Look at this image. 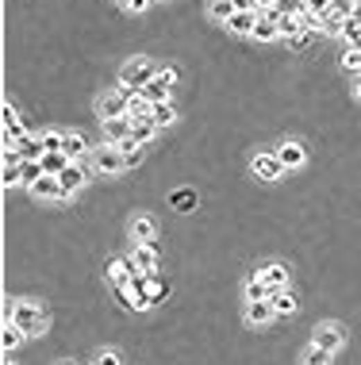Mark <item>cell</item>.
<instances>
[{
    "label": "cell",
    "mask_w": 361,
    "mask_h": 365,
    "mask_svg": "<svg viewBox=\"0 0 361 365\" xmlns=\"http://www.w3.org/2000/svg\"><path fill=\"white\" fill-rule=\"evenodd\" d=\"M8 319L16 327H24L27 334H39V331H47V323H50V312L42 304H31V300H19V304H12L8 307Z\"/></svg>",
    "instance_id": "obj_1"
},
{
    "label": "cell",
    "mask_w": 361,
    "mask_h": 365,
    "mask_svg": "<svg viewBox=\"0 0 361 365\" xmlns=\"http://www.w3.org/2000/svg\"><path fill=\"white\" fill-rule=\"evenodd\" d=\"M154 77L158 74L146 58H131V62H124V69H119V85H131V89H146Z\"/></svg>",
    "instance_id": "obj_2"
},
{
    "label": "cell",
    "mask_w": 361,
    "mask_h": 365,
    "mask_svg": "<svg viewBox=\"0 0 361 365\" xmlns=\"http://www.w3.org/2000/svg\"><path fill=\"white\" fill-rule=\"evenodd\" d=\"M92 166H96L100 173H119V169H127V158L115 142H104L100 150H92Z\"/></svg>",
    "instance_id": "obj_3"
},
{
    "label": "cell",
    "mask_w": 361,
    "mask_h": 365,
    "mask_svg": "<svg viewBox=\"0 0 361 365\" xmlns=\"http://www.w3.org/2000/svg\"><path fill=\"white\" fill-rule=\"evenodd\" d=\"M312 342H315V346H323V350H330V354H335V350L346 342V331H342L338 323H319V327H315V334H312Z\"/></svg>",
    "instance_id": "obj_4"
},
{
    "label": "cell",
    "mask_w": 361,
    "mask_h": 365,
    "mask_svg": "<svg viewBox=\"0 0 361 365\" xmlns=\"http://www.w3.org/2000/svg\"><path fill=\"white\" fill-rule=\"evenodd\" d=\"M135 277H139V266H135V262H127V257H115L112 266H108V281H112L115 289H127Z\"/></svg>",
    "instance_id": "obj_5"
},
{
    "label": "cell",
    "mask_w": 361,
    "mask_h": 365,
    "mask_svg": "<svg viewBox=\"0 0 361 365\" xmlns=\"http://www.w3.org/2000/svg\"><path fill=\"white\" fill-rule=\"evenodd\" d=\"M0 116H4V146H16V142L27 139V127L19 124V116L12 112V104H4V108H0Z\"/></svg>",
    "instance_id": "obj_6"
},
{
    "label": "cell",
    "mask_w": 361,
    "mask_h": 365,
    "mask_svg": "<svg viewBox=\"0 0 361 365\" xmlns=\"http://www.w3.org/2000/svg\"><path fill=\"white\" fill-rule=\"evenodd\" d=\"M273 154L280 158V166H285V169H300V166L308 162L304 146H300V142H292V139H288V142H280V146L273 150Z\"/></svg>",
    "instance_id": "obj_7"
},
{
    "label": "cell",
    "mask_w": 361,
    "mask_h": 365,
    "mask_svg": "<svg viewBox=\"0 0 361 365\" xmlns=\"http://www.w3.org/2000/svg\"><path fill=\"white\" fill-rule=\"evenodd\" d=\"M250 169H254L262 181H277L280 173H285V166H280V158L277 154H258L254 162H250Z\"/></svg>",
    "instance_id": "obj_8"
},
{
    "label": "cell",
    "mask_w": 361,
    "mask_h": 365,
    "mask_svg": "<svg viewBox=\"0 0 361 365\" xmlns=\"http://www.w3.org/2000/svg\"><path fill=\"white\" fill-rule=\"evenodd\" d=\"M31 192L39 200H66V189H62V181H58V177H50V173H42L39 181L31 185Z\"/></svg>",
    "instance_id": "obj_9"
},
{
    "label": "cell",
    "mask_w": 361,
    "mask_h": 365,
    "mask_svg": "<svg viewBox=\"0 0 361 365\" xmlns=\"http://www.w3.org/2000/svg\"><path fill=\"white\" fill-rule=\"evenodd\" d=\"M277 319V307H273V300H258V304H246V323L254 327H265Z\"/></svg>",
    "instance_id": "obj_10"
},
{
    "label": "cell",
    "mask_w": 361,
    "mask_h": 365,
    "mask_svg": "<svg viewBox=\"0 0 361 365\" xmlns=\"http://www.w3.org/2000/svg\"><path fill=\"white\" fill-rule=\"evenodd\" d=\"M131 262L139 266V273H158V250H154V242H139Z\"/></svg>",
    "instance_id": "obj_11"
},
{
    "label": "cell",
    "mask_w": 361,
    "mask_h": 365,
    "mask_svg": "<svg viewBox=\"0 0 361 365\" xmlns=\"http://www.w3.org/2000/svg\"><path fill=\"white\" fill-rule=\"evenodd\" d=\"M258 277H262V281L269 285L273 292H277V289H288V269L277 266V262H273V266H265V269H258Z\"/></svg>",
    "instance_id": "obj_12"
},
{
    "label": "cell",
    "mask_w": 361,
    "mask_h": 365,
    "mask_svg": "<svg viewBox=\"0 0 361 365\" xmlns=\"http://www.w3.org/2000/svg\"><path fill=\"white\" fill-rule=\"evenodd\" d=\"M154 235H158L154 219H150V216H135V223H131V239H135V246H139V242H154Z\"/></svg>",
    "instance_id": "obj_13"
},
{
    "label": "cell",
    "mask_w": 361,
    "mask_h": 365,
    "mask_svg": "<svg viewBox=\"0 0 361 365\" xmlns=\"http://www.w3.org/2000/svg\"><path fill=\"white\" fill-rule=\"evenodd\" d=\"M16 150H19V158H24V162H35V158H42V154H47L42 135H27L24 142H16Z\"/></svg>",
    "instance_id": "obj_14"
},
{
    "label": "cell",
    "mask_w": 361,
    "mask_h": 365,
    "mask_svg": "<svg viewBox=\"0 0 361 365\" xmlns=\"http://www.w3.org/2000/svg\"><path fill=\"white\" fill-rule=\"evenodd\" d=\"M227 27L235 35H254V27H258V12H235V16L227 19Z\"/></svg>",
    "instance_id": "obj_15"
},
{
    "label": "cell",
    "mask_w": 361,
    "mask_h": 365,
    "mask_svg": "<svg viewBox=\"0 0 361 365\" xmlns=\"http://www.w3.org/2000/svg\"><path fill=\"white\" fill-rule=\"evenodd\" d=\"M139 92H142V100H150V104H162V100H169V81L158 74L154 81H150L146 89H139Z\"/></svg>",
    "instance_id": "obj_16"
},
{
    "label": "cell",
    "mask_w": 361,
    "mask_h": 365,
    "mask_svg": "<svg viewBox=\"0 0 361 365\" xmlns=\"http://www.w3.org/2000/svg\"><path fill=\"white\" fill-rule=\"evenodd\" d=\"M58 181H62V189H66V200H69V196H74V192H77V189H81V185H85V169L69 162V166H66V173L58 177Z\"/></svg>",
    "instance_id": "obj_17"
},
{
    "label": "cell",
    "mask_w": 361,
    "mask_h": 365,
    "mask_svg": "<svg viewBox=\"0 0 361 365\" xmlns=\"http://www.w3.org/2000/svg\"><path fill=\"white\" fill-rule=\"evenodd\" d=\"M39 162H42V169H47L50 177H62V173H66V166H69L74 158H69V154H62V150H54V154H42Z\"/></svg>",
    "instance_id": "obj_18"
},
{
    "label": "cell",
    "mask_w": 361,
    "mask_h": 365,
    "mask_svg": "<svg viewBox=\"0 0 361 365\" xmlns=\"http://www.w3.org/2000/svg\"><path fill=\"white\" fill-rule=\"evenodd\" d=\"M280 19V16H277ZM277 19H269V16H262L258 12V27H254V39H262V42H273V39H280V24Z\"/></svg>",
    "instance_id": "obj_19"
},
{
    "label": "cell",
    "mask_w": 361,
    "mask_h": 365,
    "mask_svg": "<svg viewBox=\"0 0 361 365\" xmlns=\"http://www.w3.org/2000/svg\"><path fill=\"white\" fill-rule=\"evenodd\" d=\"M242 296H246V304H258V300H269V296H273V289L254 273V277L246 281V289H242Z\"/></svg>",
    "instance_id": "obj_20"
},
{
    "label": "cell",
    "mask_w": 361,
    "mask_h": 365,
    "mask_svg": "<svg viewBox=\"0 0 361 365\" xmlns=\"http://www.w3.org/2000/svg\"><path fill=\"white\" fill-rule=\"evenodd\" d=\"M131 127H135V119H131V116H124V119H104L108 142H119V139H127V135H131Z\"/></svg>",
    "instance_id": "obj_21"
},
{
    "label": "cell",
    "mask_w": 361,
    "mask_h": 365,
    "mask_svg": "<svg viewBox=\"0 0 361 365\" xmlns=\"http://www.w3.org/2000/svg\"><path fill=\"white\" fill-rule=\"evenodd\" d=\"M62 154H69V158H92L89 142H85V135H66V146H62Z\"/></svg>",
    "instance_id": "obj_22"
},
{
    "label": "cell",
    "mask_w": 361,
    "mask_h": 365,
    "mask_svg": "<svg viewBox=\"0 0 361 365\" xmlns=\"http://www.w3.org/2000/svg\"><path fill=\"white\" fill-rule=\"evenodd\" d=\"M24 339H27V331H24V327H16L12 319H4V331H0V346H4V350H16Z\"/></svg>",
    "instance_id": "obj_23"
},
{
    "label": "cell",
    "mask_w": 361,
    "mask_h": 365,
    "mask_svg": "<svg viewBox=\"0 0 361 365\" xmlns=\"http://www.w3.org/2000/svg\"><path fill=\"white\" fill-rule=\"evenodd\" d=\"M235 0H208V16L215 19V24H227L230 16H235Z\"/></svg>",
    "instance_id": "obj_24"
},
{
    "label": "cell",
    "mask_w": 361,
    "mask_h": 365,
    "mask_svg": "<svg viewBox=\"0 0 361 365\" xmlns=\"http://www.w3.org/2000/svg\"><path fill=\"white\" fill-rule=\"evenodd\" d=\"M42 173H47V169H42L39 158H35V162H19V181H24V189H31Z\"/></svg>",
    "instance_id": "obj_25"
},
{
    "label": "cell",
    "mask_w": 361,
    "mask_h": 365,
    "mask_svg": "<svg viewBox=\"0 0 361 365\" xmlns=\"http://www.w3.org/2000/svg\"><path fill=\"white\" fill-rule=\"evenodd\" d=\"M269 300H273V307H277V316H292V312H296V296L288 289H277Z\"/></svg>",
    "instance_id": "obj_26"
},
{
    "label": "cell",
    "mask_w": 361,
    "mask_h": 365,
    "mask_svg": "<svg viewBox=\"0 0 361 365\" xmlns=\"http://www.w3.org/2000/svg\"><path fill=\"white\" fill-rule=\"evenodd\" d=\"M131 135L139 142H150L158 135V124H154V116H142V119H135V127H131Z\"/></svg>",
    "instance_id": "obj_27"
},
{
    "label": "cell",
    "mask_w": 361,
    "mask_h": 365,
    "mask_svg": "<svg viewBox=\"0 0 361 365\" xmlns=\"http://www.w3.org/2000/svg\"><path fill=\"white\" fill-rule=\"evenodd\" d=\"M150 116H154V124H158V127H169L173 119H177V112H173L169 100H162V104H154V108H150Z\"/></svg>",
    "instance_id": "obj_28"
},
{
    "label": "cell",
    "mask_w": 361,
    "mask_h": 365,
    "mask_svg": "<svg viewBox=\"0 0 361 365\" xmlns=\"http://www.w3.org/2000/svg\"><path fill=\"white\" fill-rule=\"evenodd\" d=\"M273 8H277L280 16H304L308 0H273Z\"/></svg>",
    "instance_id": "obj_29"
},
{
    "label": "cell",
    "mask_w": 361,
    "mask_h": 365,
    "mask_svg": "<svg viewBox=\"0 0 361 365\" xmlns=\"http://www.w3.org/2000/svg\"><path fill=\"white\" fill-rule=\"evenodd\" d=\"M304 365H330V350H323V346H308L304 350Z\"/></svg>",
    "instance_id": "obj_30"
},
{
    "label": "cell",
    "mask_w": 361,
    "mask_h": 365,
    "mask_svg": "<svg viewBox=\"0 0 361 365\" xmlns=\"http://www.w3.org/2000/svg\"><path fill=\"white\" fill-rule=\"evenodd\" d=\"M277 24H280V35H288V39L304 31V24H300V16H280Z\"/></svg>",
    "instance_id": "obj_31"
},
{
    "label": "cell",
    "mask_w": 361,
    "mask_h": 365,
    "mask_svg": "<svg viewBox=\"0 0 361 365\" xmlns=\"http://www.w3.org/2000/svg\"><path fill=\"white\" fill-rule=\"evenodd\" d=\"M42 146H47V154H54V150L66 146V135H62V131H47V135H42Z\"/></svg>",
    "instance_id": "obj_32"
},
{
    "label": "cell",
    "mask_w": 361,
    "mask_h": 365,
    "mask_svg": "<svg viewBox=\"0 0 361 365\" xmlns=\"http://www.w3.org/2000/svg\"><path fill=\"white\" fill-rule=\"evenodd\" d=\"M342 66L346 69H350V74H358V69H361V50H346V54H342Z\"/></svg>",
    "instance_id": "obj_33"
},
{
    "label": "cell",
    "mask_w": 361,
    "mask_h": 365,
    "mask_svg": "<svg viewBox=\"0 0 361 365\" xmlns=\"http://www.w3.org/2000/svg\"><path fill=\"white\" fill-rule=\"evenodd\" d=\"M308 12H312V16H327V12H330V0H308Z\"/></svg>",
    "instance_id": "obj_34"
},
{
    "label": "cell",
    "mask_w": 361,
    "mask_h": 365,
    "mask_svg": "<svg viewBox=\"0 0 361 365\" xmlns=\"http://www.w3.org/2000/svg\"><path fill=\"white\" fill-rule=\"evenodd\" d=\"M235 8H238V12H262L265 0H235Z\"/></svg>",
    "instance_id": "obj_35"
},
{
    "label": "cell",
    "mask_w": 361,
    "mask_h": 365,
    "mask_svg": "<svg viewBox=\"0 0 361 365\" xmlns=\"http://www.w3.org/2000/svg\"><path fill=\"white\" fill-rule=\"evenodd\" d=\"M96 365H124V357L115 354V350H104V354L96 357Z\"/></svg>",
    "instance_id": "obj_36"
},
{
    "label": "cell",
    "mask_w": 361,
    "mask_h": 365,
    "mask_svg": "<svg viewBox=\"0 0 361 365\" xmlns=\"http://www.w3.org/2000/svg\"><path fill=\"white\" fill-rule=\"evenodd\" d=\"M119 4H124L127 12H146L150 8V0H119Z\"/></svg>",
    "instance_id": "obj_37"
},
{
    "label": "cell",
    "mask_w": 361,
    "mask_h": 365,
    "mask_svg": "<svg viewBox=\"0 0 361 365\" xmlns=\"http://www.w3.org/2000/svg\"><path fill=\"white\" fill-rule=\"evenodd\" d=\"M304 42H308V31H300V35H292V39H288V46H296V50H300Z\"/></svg>",
    "instance_id": "obj_38"
},
{
    "label": "cell",
    "mask_w": 361,
    "mask_h": 365,
    "mask_svg": "<svg viewBox=\"0 0 361 365\" xmlns=\"http://www.w3.org/2000/svg\"><path fill=\"white\" fill-rule=\"evenodd\" d=\"M177 207H192V192H177Z\"/></svg>",
    "instance_id": "obj_39"
},
{
    "label": "cell",
    "mask_w": 361,
    "mask_h": 365,
    "mask_svg": "<svg viewBox=\"0 0 361 365\" xmlns=\"http://www.w3.org/2000/svg\"><path fill=\"white\" fill-rule=\"evenodd\" d=\"M353 92H358V100H361V74H358V85H353Z\"/></svg>",
    "instance_id": "obj_40"
},
{
    "label": "cell",
    "mask_w": 361,
    "mask_h": 365,
    "mask_svg": "<svg viewBox=\"0 0 361 365\" xmlns=\"http://www.w3.org/2000/svg\"><path fill=\"white\" fill-rule=\"evenodd\" d=\"M58 365H77V362H58Z\"/></svg>",
    "instance_id": "obj_41"
},
{
    "label": "cell",
    "mask_w": 361,
    "mask_h": 365,
    "mask_svg": "<svg viewBox=\"0 0 361 365\" xmlns=\"http://www.w3.org/2000/svg\"><path fill=\"white\" fill-rule=\"evenodd\" d=\"M4 365H16V362H4Z\"/></svg>",
    "instance_id": "obj_42"
},
{
    "label": "cell",
    "mask_w": 361,
    "mask_h": 365,
    "mask_svg": "<svg viewBox=\"0 0 361 365\" xmlns=\"http://www.w3.org/2000/svg\"><path fill=\"white\" fill-rule=\"evenodd\" d=\"M353 4H361V0H353Z\"/></svg>",
    "instance_id": "obj_43"
},
{
    "label": "cell",
    "mask_w": 361,
    "mask_h": 365,
    "mask_svg": "<svg viewBox=\"0 0 361 365\" xmlns=\"http://www.w3.org/2000/svg\"><path fill=\"white\" fill-rule=\"evenodd\" d=\"M358 74H361V69H358Z\"/></svg>",
    "instance_id": "obj_44"
}]
</instances>
